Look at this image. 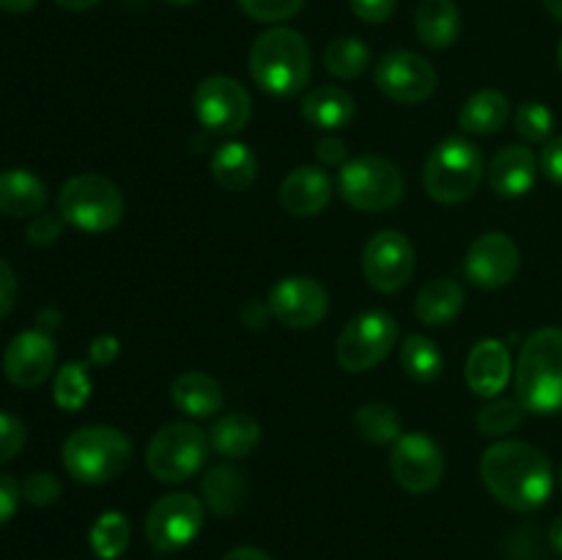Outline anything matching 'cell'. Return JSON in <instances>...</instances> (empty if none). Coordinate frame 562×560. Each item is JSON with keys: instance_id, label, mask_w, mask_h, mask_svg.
I'll list each match as a JSON object with an SVG mask.
<instances>
[{"instance_id": "1", "label": "cell", "mask_w": 562, "mask_h": 560, "mask_svg": "<svg viewBox=\"0 0 562 560\" xmlns=\"http://www.w3.org/2000/svg\"><path fill=\"white\" fill-rule=\"evenodd\" d=\"M481 478L488 492L510 511H538L554 489L552 461L541 448L521 439H503L481 459Z\"/></svg>"}, {"instance_id": "2", "label": "cell", "mask_w": 562, "mask_h": 560, "mask_svg": "<svg viewBox=\"0 0 562 560\" xmlns=\"http://www.w3.org/2000/svg\"><path fill=\"white\" fill-rule=\"evenodd\" d=\"M311 44L294 27H269L252 42L250 75L272 97H296L311 82Z\"/></svg>"}, {"instance_id": "3", "label": "cell", "mask_w": 562, "mask_h": 560, "mask_svg": "<svg viewBox=\"0 0 562 560\" xmlns=\"http://www.w3.org/2000/svg\"><path fill=\"white\" fill-rule=\"evenodd\" d=\"M516 399L532 415L562 412V329L541 327L525 340L516 362Z\"/></svg>"}, {"instance_id": "4", "label": "cell", "mask_w": 562, "mask_h": 560, "mask_svg": "<svg viewBox=\"0 0 562 560\" xmlns=\"http://www.w3.org/2000/svg\"><path fill=\"white\" fill-rule=\"evenodd\" d=\"M60 459L77 483L102 486L130 467L132 443L115 426H82L66 437Z\"/></svg>"}, {"instance_id": "5", "label": "cell", "mask_w": 562, "mask_h": 560, "mask_svg": "<svg viewBox=\"0 0 562 560\" xmlns=\"http://www.w3.org/2000/svg\"><path fill=\"white\" fill-rule=\"evenodd\" d=\"M486 163L483 152L467 137H445L426 159L423 187L428 198L445 206L470 201L481 187Z\"/></svg>"}, {"instance_id": "6", "label": "cell", "mask_w": 562, "mask_h": 560, "mask_svg": "<svg viewBox=\"0 0 562 560\" xmlns=\"http://www.w3.org/2000/svg\"><path fill=\"white\" fill-rule=\"evenodd\" d=\"M124 192L115 181L99 173L71 176L58 192V214L64 223L86 234H104L124 217Z\"/></svg>"}, {"instance_id": "7", "label": "cell", "mask_w": 562, "mask_h": 560, "mask_svg": "<svg viewBox=\"0 0 562 560\" xmlns=\"http://www.w3.org/2000/svg\"><path fill=\"white\" fill-rule=\"evenodd\" d=\"M406 181L395 163L379 154H360L338 173V192L357 212H387L404 198Z\"/></svg>"}, {"instance_id": "8", "label": "cell", "mask_w": 562, "mask_h": 560, "mask_svg": "<svg viewBox=\"0 0 562 560\" xmlns=\"http://www.w3.org/2000/svg\"><path fill=\"white\" fill-rule=\"evenodd\" d=\"M209 437L195 423H168L146 448V467L159 483H184L206 464Z\"/></svg>"}, {"instance_id": "9", "label": "cell", "mask_w": 562, "mask_h": 560, "mask_svg": "<svg viewBox=\"0 0 562 560\" xmlns=\"http://www.w3.org/2000/svg\"><path fill=\"white\" fill-rule=\"evenodd\" d=\"M195 119L209 135L234 137L252 115V99L239 80L228 75H209L192 93Z\"/></svg>"}, {"instance_id": "10", "label": "cell", "mask_w": 562, "mask_h": 560, "mask_svg": "<svg viewBox=\"0 0 562 560\" xmlns=\"http://www.w3.org/2000/svg\"><path fill=\"white\" fill-rule=\"evenodd\" d=\"M395 340H398V322L387 311H366L340 329L335 357L338 366L349 373L371 371L393 351Z\"/></svg>"}, {"instance_id": "11", "label": "cell", "mask_w": 562, "mask_h": 560, "mask_svg": "<svg viewBox=\"0 0 562 560\" xmlns=\"http://www.w3.org/2000/svg\"><path fill=\"white\" fill-rule=\"evenodd\" d=\"M203 527V503L190 492L159 497L146 514V538L157 552H179L190 547Z\"/></svg>"}, {"instance_id": "12", "label": "cell", "mask_w": 562, "mask_h": 560, "mask_svg": "<svg viewBox=\"0 0 562 560\" xmlns=\"http://www.w3.org/2000/svg\"><path fill=\"white\" fill-rule=\"evenodd\" d=\"M417 267V253L409 236L401 231H379L362 250V275L379 294H395L412 280Z\"/></svg>"}, {"instance_id": "13", "label": "cell", "mask_w": 562, "mask_h": 560, "mask_svg": "<svg viewBox=\"0 0 562 560\" xmlns=\"http://www.w3.org/2000/svg\"><path fill=\"white\" fill-rule=\"evenodd\" d=\"M376 88L398 104H423L434 97L439 86V75L431 60L409 49H393L382 55L373 71Z\"/></svg>"}, {"instance_id": "14", "label": "cell", "mask_w": 562, "mask_h": 560, "mask_svg": "<svg viewBox=\"0 0 562 560\" xmlns=\"http://www.w3.org/2000/svg\"><path fill=\"white\" fill-rule=\"evenodd\" d=\"M395 483L412 494H426L439 486L445 475L442 448L426 432L401 434L390 453Z\"/></svg>"}, {"instance_id": "15", "label": "cell", "mask_w": 562, "mask_h": 560, "mask_svg": "<svg viewBox=\"0 0 562 560\" xmlns=\"http://www.w3.org/2000/svg\"><path fill=\"white\" fill-rule=\"evenodd\" d=\"M267 305L272 311V318H278L285 327L311 329L322 324L329 313V294L316 278L291 275L272 285Z\"/></svg>"}, {"instance_id": "16", "label": "cell", "mask_w": 562, "mask_h": 560, "mask_svg": "<svg viewBox=\"0 0 562 560\" xmlns=\"http://www.w3.org/2000/svg\"><path fill=\"white\" fill-rule=\"evenodd\" d=\"M519 247L503 231H488V234L477 236L464 258L467 280L486 291L508 285L516 278V272H519Z\"/></svg>"}, {"instance_id": "17", "label": "cell", "mask_w": 562, "mask_h": 560, "mask_svg": "<svg viewBox=\"0 0 562 560\" xmlns=\"http://www.w3.org/2000/svg\"><path fill=\"white\" fill-rule=\"evenodd\" d=\"M58 349L44 329H25L14 335L3 351V373L22 390L38 388L53 373Z\"/></svg>"}, {"instance_id": "18", "label": "cell", "mask_w": 562, "mask_h": 560, "mask_svg": "<svg viewBox=\"0 0 562 560\" xmlns=\"http://www.w3.org/2000/svg\"><path fill=\"white\" fill-rule=\"evenodd\" d=\"M510 351L503 340L483 338L467 357V384L481 399H497L510 382Z\"/></svg>"}, {"instance_id": "19", "label": "cell", "mask_w": 562, "mask_h": 560, "mask_svg": "<svg viewBox=\"0 0 562 560\" xmlns=\"http://www.w3.org/2000/svg\"><path fill=\"white\" fill-rule=\"evenodd\" d=\"M329 198H333V179L316 165H300L280 184V203L294 217H316Z\"/></svg>"}, {"instance_id": "20", "label": "cell", "mask_w": 562, "mask_h": 560, "mask_svg": "<svg viewBox=\"0 0 562 560\" xmlns=\"http://www.w3.org/2000/svg\"><path fill=\"white\" fill-rule=\"evenodd\" d=\"M488 184L499 198H521L536 187L538 179V159L527 146L499 148L488 165Z\"/></svg>"}, {"instance_id": "21", "label": "cell", "mask_w": 562, "mask_h": 560, "mask_svg": "<svg viewBox=\"0 0 562 560\" xmlns=\"http://www.w3.org/2000/svg\"><path fill=\"white\" fill-rule=\"evenodd\" d=\"M47 203V187L25 168L0 170V214L5 217H36Z\"/></svg>"}, {"instance_id": "22", "label": "cell", "mask_w": 562, "mask_h": 560, "mask_svg": "<svg viewBox=\"0 0 562 560\" xmlns=\"http://www.w3.org/2000/svg\"><path fill=\"white\" fill-rule=\"evenodd\" d=\"M261 423L256 417L245 415V412H228L214 421L212 432H209V445L228 461L247 459L261 445Z\"/></svg>"}, {"instance_id": "23", "label": "cell", "mask_w": 562, "mask_h": 560, "mask_svg": "<svg viewBox=\"0 0 562 560\" xmlns=\"http://www.w3.org/2000/svg\"><path fill=\"white\" fill-rule=\"evenodd\" d=\"M302 119L324 132H338L355 119V99L338 86H318L302 99Z\"/></svg>"}, {"instance_id": "24", "label": "cell", "mask_w": 562, "mask_h": 560, "mask_svg": "<svg viewBox=\"0 0 562 560\" xmlns=\"http://www.w3.org/2000/svg\"><path fill=\"white\" fill-rule=\"evenodd\" d=\"M209 168H212V179L223 190L245 192L247 187H252V181L258 176V157L252 154V148L247 143L225 141L223 146H217L212 152Z\"/></svg>"}, {"instance_id": "25", "label": "cell", "mask_w": 562, "mask_h": 560, "mask_svg": "<svg viewBox=\"0 0 562 560\" xmlns=\"http://www.w3.org/2000/svg\"><path fill=\"white\" fill-rule=\"evenodd\" d=\"M464 285L453 278H439L423 285L415 300V316L426 327H445L464 311Z\"/></svg>"}, {"instance_id": "26", "label": "cell", "mask_w": 562, "mask_h": 560, "mask_svg": "<svg viewBox=\"0 0 562 560\" xmlns=\"http://www.w3.org/2000/svg\"><path fill=\"white\" fill-rule=\"evenodd\" d=\"M170 401L190 417H212L223 406V388L203 371H184L170 384Z\"/></svg>"}, {"instance_id": "27", "label": "cell", "mask_w": 562, "mask_h": 560, "mask_svg": "<svg viewBox=\"0 0 562 560\" xmlns=\"http://www.w3.org/2000/svg\"><path fill=\"white\" fill-rule=\"evenodd\" d=\"M415 31L426 47L448 49L461 33V11L453 0H420L415 11Z\"/></svg>"}, {"instance_id": "28", "label": "cell", "mask_w": 562, "mask_h": 560, "mask_svg": "<svg viewBox=\"0 0 562 560\" xmlns=\"http://www.w3.org/2000/svg\"><path fill=\"white\" fill-rule=\"evenodd\" d=\"M201 492L203 503L212 514L234 516L239 514L247 500V478L234 464H217L206 472Z\"/></svg>"}, {"instance_id": "29", "label": "cell", "mask_w": 562, "mask_h": 560, "mask_svg": "<svg viewBox=\"0 0 562 560\" xmlns=\"http://www.w3.org/2000/svg\"><path fill=\"white\" fill-rule=\"evenodd\" d=\"M510 115V102L503 91H477L461 104L459 110V126L467 135H494L505 126Z\"/></svg>"}, {"instance_id": "30", "label": "cell", "mask_w": 562, "mask_h": 560, "mask_svg": "<svg viewBox=\"0 0 562 560\" xmlns=\"http://www.w3.org/2000/svg\"><path fill=\"white\" fill-rule=\"evenodd\" d=\"M442 351L428 335H406L401 344V368L415 382H434L442 373Z\"/></svg>"}, {"instance_id": "31", "label": "cell", "mask_w": 562, "mask_h": 560, "mask_svg": "<svg viewBox=\"0 0 562 560\" xmlns=\"http://www.w3.org/2000/svg\"><path fill=\"white\" fill-rule=\"evenodd\" d=\"M371 64V47L360 36H338L324 49V66L338 80H357Z\"/></svg>"}, {"instance_id": "32", "label": "cell", "mask_w": 562, "mask_h": 560, "mask_svg": "<svg viewBox=\"0 0 562 560\" xmlns=\"http://www.w3.org/2000/svg\"><path fill=\"white\" fill-rule=\"evenodd\" d=\"M355 428L366 443L371 445H395L401 437V417L384 401H371L355 412Z\"/></svg>"}, {"instance_id": "33", "label": "cell", "mask_w": 562, "mask_h": 560, "mask_svg": "<svg viewBox=\"0 0 562 560\" xmlns=\"http://www.w3.org/2000/svg\"><path fill=\"white\" fill-rule=\"evenodd\" d=\"M130 519H126L121 511H104V514L93 522L91 533H88L93 555L102 560H115L119 555H124L126 547H130Z\"/></svg>"}, {"instance_id": "34", "label": "cell", "mask_w": 562, "mask_h": 560, "mask_svg": "<svg viewBox=\"0 0 562 560\" xmlns=\"http://www.w3.org/2000/svg\"><path fill=\"white\" fill-rule=\"evenodd\" d=\"M53 399L58 410L80 412L91 399V377L82 362H66L58 368L53 384Z\"/></svg>"}, {"instance_id": "35", "label": "cell", "mask_w": 562, "mask_h": 560, "mask_svg": "<svg viewBox=\"0 0 562 560\" xmlns=\"http://www.w3.org/2000/svg\"><path fill=\"white\" fill-rule=\"evenodd\" d=\"M527 410L519 399H505V395H497V399H488V404L477 412L475 426L483 437H505V434L516 432L525 421Z\"/></svg>"}, {"instance_id": "36", "label": "cell", "mask_w": 562, "mask_h": 560, "mask_svg": "<svg viewBox=\"0 0 562 560\" xmlns=\"http://www.w3.org/2000/svg\"><path fill=\"white\" fill-rule=\"evenodd\" d=\"M514 124L516 132H519L527 143H543L552 135L554 115L543 102H525L516 110Z\"/></svg>"}, {"instance_id": "37", "label": "cell", "mask_w": 562, "mask_h": 560, "mask_svg": "<svg viewBox=\"0 0 562 560\" xmlns=\"http://www.w3.org/2000/svg\"><path fill=\"white\" fill-rule=\"evenodd\" d=\"M236 3H239V9L250 20L278 25V22H285L300 14L305 0H236Z\"/></svg>"}, {"instance_id": "38", "label": "cell", "mask_w": 562, "mask_h": 560, "mask_svg": "<svg viewBox=\"0 0 562 560\" xmlns=\"http://www.w3.org/2000/svg\"><path fill=\"white\" fill-rule=\"evenodd\" d=\"M22 497L31 505H38V508L53 505L60 497V481L53 472H33L22 481Z\"/></svg>"}, {"instance_id": "39", "label": "cell", "mask_w": 562, "mask_h": 560, "mask_svg": "<svg viewBox=\"0 0 562 560\" xmlns=\"http://www.w3.org/2000/svg\"><path fill=\"white\" fill-rule=\"evenodd\" d=\"M25 423L16 415H11V412L0 410V464H3V461H11L14 456H20V450L25 448Z\"/></svg>"}, {"instance_id": "40", "label": "cell", "mask_w": 562, "mask_h": 560, "mask_svg": "<svg viewBox=\"0 0 562 560\" xmlns=\"http://www.w3.org/2000/svg\"><path fill=\"white\" fill-rule=\"evenodd\" d=\"M60 231H64V217H60V214L38 212L36 217H31V223H27L25 236L31 245L44 247V245H53V242L60 236Z\"/></svg>"}, {"instance_id": "41", "label": "cell", "mask_w": 562, "mask_h": 560, "mask_svg": "<svg viewBox=\"0 0 562 560\" xmlns=\"http://www.w3.org/2000/svg\"><path fill=\"white\" fill-rule=\"evenodd\" d=\"M349 5L357 20L368 22V25H382L395 14L398 0H349Z\"/></svg>"}, {"instance_id": "42", "label": "cell", "mask_w": 562, "mask_h": 560, "mask_svg": "<svg viewBox=\"0 0 562 560\" xmlns=\"http://www.w3.org/2000/svg\"><path fill=\"white\" fill-rule=\"evenodd\" d=\"M316 159L324 168H344L349 163V146L344 137L327 135L316 143Z\"/></svg>"}, {"instance_id": "43", "label": "cell", "mask_w": 562, "mask_h": 560, "mask_svg": "<svg viewBox=\"0 0 562 560\" xmlns=\"http://www.w3.org/2000/svg\"><path fill=\"white\" fill-rule=\"evenodd\" d=\"M22 500V486L11 475L0 472V527L16 514V505Z\"/></svg>"}, {"instance_id": "44", "label": "cell", "mask_w": 562, "mask_h": 560, "mask_svg": "<svg viewBox=\"0 0 562 560\" xmlns=\"http://www.w3.org/2000/svg\"><path fill=\"white\" fill-rule=\"evenodd\" d=\"M119 351L121 344L115 335H97V338L91 340V346H88V360H91L93 366L104 368L119 357Z\"/></svg>"}, {"instance_id": "45", "label": "cell", "mask_w": 562, "mask_h": 560, "mask_svg": "<svg viewBox=\"0 0 562 560\" xmlns=\"http://www.w3.org/2000/svg\"><path fill=\"white\" fill-rule=\"evenodd\" d=\"M16 294H20V285H16L14 269L9 267V261L0 258V318H5L14 307Z\"/></svg>"}, {"instance_id": "46", "label": "cell", "mask_w": 562, "mask_h": 560, "mask_svg": "<svg viewBox=\"0 0 562 560\" xmlns=\"http://www.w3.org/2000/svg\"><path fill=\"white\" fill-rule=\"evenodd\" d=\"M541 170L547 173L549 181L562 187V135L552 137V141L547 143V148H543Z\"/></svg>"}, {"instance_id": "47", "label": "cell", "mask_w": 562, "mask_h": 560, "mask_svg": "<svg viewBox=\"0 0 562 560\" xmlns=\"http://www.w3.org/2000/svg\"><path fill=\"white\" fill-rule=\"evenodd\" d=\"M269 316H272V311H269L267 302L250 300L245 307H241V322H245L247 327H252V329L267 327V318Z\"/></svg>"}, {"instance_id": "48", "label": "cell", "mask_w": 562, "mask_h": 560, "mask_svg": "<svg viewBox=\"0 0 562 560\" xmlns=\"http://www.w3.org/2000/svg\"><path fill=\"white\" fill-rule=\"evenodd\" d=\"M223 560H272V558L258 547H236L231 549V552H225Z\"/></svg>"}, {"instance_id": "49", "label": "cell", "mask_w": 562, "mask_h": 560, "mask_svg": "<svg viewBox=\"0 0 562 560\" xmlns=\"http://www.w3.org/2000/svg\"><path fill=\"white\" fill-rule=\"evenodd\" d=\"M38 5V0H0V9L9 11V14H25Z\"/></svg>"}, {"instance_id": "50", "label": "cell", "mask_w": 562, "mask_h": 560, "mask_svg": "<svg viewBox=\"0 0 562 560\" xmlns=\"http://www.w3.org/2000/svg\"><path fill=\"white\" fill-rule=\"evenodd\" d=\"M549 547L562 558V514L552 522V527H549Z\"/></svg>"}, {"instance_id": "51", "label": "cell", "mask_w": 562, "mask_h": 560, "mask_svg": "<svg viewBox=\"0 0 562 560\" xmlns=\"http://www.w3.org/2000/svg\"><path fill=\"white\" fill-rule=\"evenodd\" d=\"M55 3L66 11H88L93 9V5L102 3V0H55Z\"/></svg>"}, {"instance_id": "52", "label": "cell", "mask_w": 562, "mask_h": 560, "mask_svg": "<svg viewBox=\"0 0 562 560\" xmlns=\"http://www.w3.org/2000/svg\"><path fill=\"white\" fill-rule=\"evenodd\" d=\"M543 5H547V11L554 20L562 22V0H543Z\"/></svg>"}, {"instance_id": "53", "label": "cell", "mask_w": 562, "mask_h": 560, "mask_svg": "<svg viewBox=\"0 0 562 560\" xmlns=\"http://www.w3.org/2000/svg\"><path fill=\"white\" fill-rule=\"evenodd\" d=\"M165 3H170V5H190V3H195V0H165Z\"/></svg>"}, {"instance_id": "54", "label": "cell", "mask_w": 562, "mask_h": 560, "mask_svg": "<svg viewBox=\"0 0 562 560\" xmlns=\"http://www.w3.org/2000/svg\"><path fill=\"white\" fill-rule=\"evenodd\" d=\"M558 66H560V71H562V42H560V47H558Z\"/></svg>"}, {"instance_id": "55", "label": "cell", "mask_w": 562, "mask_h": 560, "mask_svg": "<svg viewBox=\"0 0 562 560\" xmlns=\"http://www.w3.org/2000/svg\"><path fill=\"white\" fill-rule=\"evenodd\" d=\"M560 486H562V467H560Z\"/></svg>"}]
</instances>
